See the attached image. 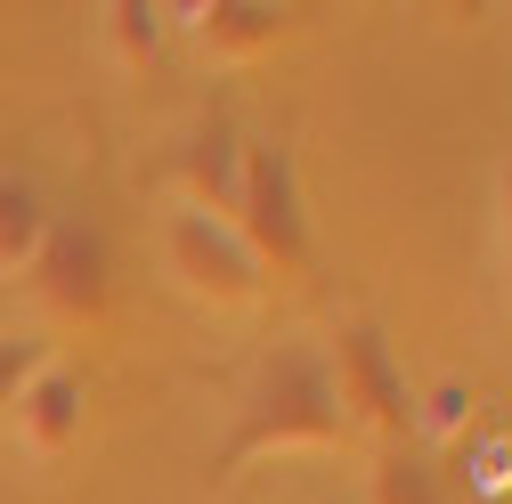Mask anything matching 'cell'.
I'll list each match as a JSON object with an SVG mask.
<instances>
[{
  "label": "cell",
  "mask_w": 512,
  "mask_h": 504,
  "mask_svg": "<svg viewBox=\"0 0 512 504\" xmlns=\"http://www.w3.org/2000/svg\"><path fill=\"white\" fill-rule=\"evenodd\" d=\"M342 439H350V423H342L334 383H326V350H317V342H285V350L261 366V383L244 391L220 464H252V456H326V448H342Z\"/></svg>",
  "instance_id": "cell-1"
},
{
  "label": "cell",
  "mask_w": 512,
  "mask_h": 504,
  "mask_svg": "<svg viewBox=\"0 0 512 504\" xmlns=\"http://www.w3.org/2000/svg\"><path fill=\"white\" fill-rule=\"evenodd\" d=\"M236 236L252 244L261 277H309V204H301V171L293 147L277 139H244V187H236Z\"/></svg>",
  "instance_id": "cell-2"
},
{
  "label": "cell",
  "mask_w": 512,
  "mask_h": 504,
  "mask_svg": "<svg viewBox=\"0 0 512 504\" xmlns=\"http://www.w3.org/2000/svg\"><path fill=\"white\" fill-rule=\"evenodd\" d=\"M326 383H334V407H342L350 439H374V448H391V456L415 439V391H407L391 342L374 326H342L326 342Z\"/></svg>",
  "instance_id": "cell-3"
},
{
  "label": "cell",
  "mask_w": 512,
  "mask_h": 504,
  "mask_svg": "<svg viewBox=\"0 0 512 504\" xmlns=\"http://www.w3.org/2000/svg\"><path fill=\"white\" fill-rule=\"evenodd\" d=\"M25 293L41 309V326L57 334H98L114 318V244L90 228V220H57L49 244L33 252L25 269Z\"/></svg>",
  "instance_id": "cell-4"
},
{
  "label": "cell",
  "mask_w": 512,
  "mask_h": 504,
  "mask_svg": "<svg viewBox=\"0 0 512 504\" xmlns=\"http://www.w3.org/2000/svg\"><path fill=\"white\" fill-rule=\"evenodd\" d=\"M163 269H171V285L187 301L228 309V318L269 293V277H261V261H252V244L236 236V220H212L196 204H171L163 212Z\"/></svg>",
  "instance_id": "cell-5"
},
{
  "label": "cell",
  "mask_w": 512,
  "mask_h": 504,
  "mask_svg": "<svg viewBox=\"0 0 512 504\" xmlns=\"http://www.w3.org/2000/svg\"><path fill=\"white\" fill-rule=\"evenodd\" d=\"M82 423H90V374L66 366V358H41L33 383L17 391V415H9L17 448L41 456V464H57V456L82 448Z\"/></svg>",
  "instance_id": "cell-6"
},
{
  "label": "cell",
  "mask_w": 512,
  "mask_h": 504,
  "mask_svg": "<svg viewBox=\"0 0 512 504\" xmlns=\"http://www.w3.org/2000/svg\"><path fill=\"white\" fill-rule=\"evenodd\" d=\"M187 33L212 66H252V57L293 41V9H277V0H204V9H187Z\"/></svg>",
  "instance_id": "cell-7"
},
{
  "label": "cell",
  "mask_w": 512,
  "mask_h": 504,
  "mask_svg": "<svg viewBox=\"0 0 512 504\" xmlns=\"http://www.w3.org/2000/svg\"><path fill=\"white\" fill-rule=\"evenodd\" d=\"M179 171H187V196H179V204H196V212H212V220H236V187H244V139H236V122L212 114L204 131L187 139Z\"/></svg>",
  "instance_id": "cell-8"
},
{
  "label": "cell",
  "mask_w": 512,
  "mask_h": 504,
  "mask_svg": "<svg viewBox=\"0 0 512 504\" xmlns=\"http://www.w3.org/2000/svg\"><path fill=\"white\" fill-rule=\"evenodd\" d=\"M49 228H57L49 196H41L33 179L0 171V277H25V269H33V252L49 244Z\"/></svg>",
  "instance_id": "cell-9"
},
{
  "label": "cell",
  "mask_w": 512,
  "mask_h": 504,
  "mask_svg": "<svg viewBox=\"0 0 512 504\" xmlns=\"http://www.w3.org/2000/svg\"><path fill=\"white\" fill-rule=\"evenodd\" d=\"M98 25H106V49H114V66L147 74L155 57H163V9H147V0H114V9H106Z\"/></svg>",
  "instance_id": "cell-10"
},
{
  "label": "cell",
  "mask_w": 512,
  "mask_h": 504,
  "mask_svg": "<svg viewBox=\"0 0 512 504\" xmlns=\"http://www.w3.org/2000/svg\"><path fill=\"white\" fill-rule=\"evenodd\" d=\"M366 504H447V488H439L415 456H382V472H374Z\"/></svg>",
  "instance_id": "cell-11"
},
{
  "label": "cell",
  "mask_w": 512,
  "mask_h": 504,
  "mask_svg": "<svg viewBox=\"0 0 512 504\" xmlns=\"http://www.w3.org/2000/svg\"><path fill=\"white\" fill-rule=\"evenodd\" d=\"M33 366H41V350H33L25 334H0V423L17 415V391L33 383Z\"/></svg>",
  "instance_id": "cell-12"
},
{
  "label": "cell",
  "mask_w": 512,
  "mask_h": 504,
  "mask_svg": "<svg viewBox=\"0 0 512 504\" xmlns=\"http://www.w3.org/2000/svg\"><path fill=\"white\" fill-rule=\"evenodd\" d=\"M464 407H472L464 383H431V391L415 399V431H464Z\"/></svg>",
  "instance_id": "cell-13"
},
{
  "label": "cell",
  "mask_w": 512,
  "mask_h": 504,
  "mask_svg": "<svg viewBox=\"0 0 512 504\" xmlns=\"http://www.w3.org/2000/svg\"><path fill=\"white\" fill-rule=\"evenodd\" d=\"M496 220H504V236H512V163L496 171Z\"/></svg>",
  "instance_id": "cell-14"
},
{
  "label": "cell",
  "mask_w": 512,
  "mask_h": 504,
  "mask_svg": "<svg viewBox=\"0 0 512 504\" xmlns=\"http://www.w3.org/2000/svg\"><path fill=\"white\" fill-rule=\"evenodd\" d=\"M317 504H342V496H317Z\"/></svg>",
  "instance_id": "cell-15"
}]
</instances>
